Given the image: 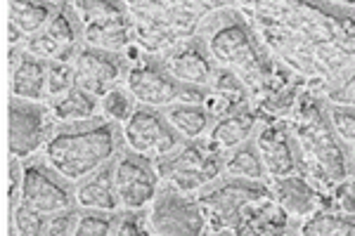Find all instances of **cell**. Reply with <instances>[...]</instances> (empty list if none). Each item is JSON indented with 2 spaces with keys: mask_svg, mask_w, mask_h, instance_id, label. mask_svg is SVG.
Instances as JSON below:
<instances>
[{
  "mask_svg": "<svg viewBox=\"0 0 355 236\" xmlns=\"http://www.w3.org/2000/svg\"><path fill=\"white\" fill-rule=\"evenodd\" d=\"M140 107L135 102V97L130 95V90L125 85H116L114 90L107 92L105 97L100 100V116L110 123H116V125H123L128 123L130 116L135 114V109Z\"/></svg>",
  "mask_w": 355,
  "mask_h": 236,
  "instance_id": "28",
  "label": "cell"
},
{
  "mask_svg": "<svg viewBox=\"0 0 355 236\" xmlns=\"http://www.w3.org/2000/svg\"><path fill=\"white\" fill-rule=\"evenodd\" d=\"M114 184L123 212H145L162 192L157 163L125 147L114 158Z\"/></svg>",
  "mask_w": 355,
  "mask_h": 236,
  "instance_id": "12",
  "label": "cell"
},
{
  "mask_svg": "<svg viewBox=\"0 0 355 236\" xmlns=\"http://www.w3.org/2000/svg\"><path fill=\"white\" fill-rule=\"evenodd\" d=\"M10 64V97L28 102H45L48 97L50 62L33 57L24 48H8Z\"/></svg>",
  "mask_w": 355,
  "mask_h": 236,
  "instance_id": "18",
  "label": "cell"
},
{
  "mask_svg": "<svg viewBox=\"0 0 355 236\" xmlns=\"http://www.w3.org/2000/svg\"><path fill=\"white\" fill-rule=\"evenodd\" d=\"M223 175H225V177H237V180L270 184V177H268L266 165H263L261 154H259V149H256L254 140L244 142L242 147H237V149H232V152L225 154Z\"/></svg>",
  "mask_w": 355,
  "mask_h": 236,
  "instance_id": "26",
  "label": "cell"
},
{
  "mask_svg": "<svg viewBox=\"0 0 355 236\" xmlns=\"http://www.w3.org/2000/svg\"><path fill=\"white\" fill-rule=\"evenodd\" d=\"M154 236H206L209 220L197 194H182L162 184V192L145 210Z\"/></svg>",
  "mask_w": 355,
  "mask_h": 236,
  "instance_id": "9",
  "label": "cell"
},
{
  "mask_svg": "<svg viewBox=\"0 0 355 236\" xmlns=\"http://www.w3.org/2000/svg\"><path fill=\"white\" fill-rule=\"evenodd\" d=\"M209 92L211 95H218V97H227V100H251L244 80L234 71H230V69H220V66H216Z\"/></svg>",
  "mask_w": 355,
  "mask_h": 236,
  "instance_id": "31",
  "label": "cell"
},
{
  "mask_svg": "<svg viewBox=\"0 0 355 236\" xmlns=\"http://www.w3.org/2000/svg\"><path fill=\"white\" fill-rule=\"evenodd\" d=\"M125 55H128L130 64L123 85L130 90V95L140 107L166 111L175 105H204L209 97V90L187 88V85L178 83L159 57L142 55L135 48H130Z\"/></svg>",
  "mask_w": 355,
  "mask_h": 236,
  "instance_id": "5",
  "label": "cell"
},
{
  "mask_svg": "<svg viewBox=\"0 0 355 236\" xmlns=\"http://www.w3.org/2000/svg\"><path fill=\"white\" fill-rule=\"evenodd\" d=\"M50 109H53L57 125H73L100 118V100L90 92L81 90L78 85H73L64 97L50 102Z\"/></svg>",
  "mask_w": 355,
  "mask_h": 236,
  "instance_id": "25",
  "label": "cell"
},
{
  "mask_svg": "<svg viewBox=\"0 0 355 236\" xmlns=\"http://www.w3.org/2000/svg\"><path fill=\"white\" fill-rule=\"evenodd\" d=\"M26 53L41 57L45 62H73L78 50L83 48V21L78 17L73 3H62L53 21L43 33L28 38L24 45Z\"/></svg>",
  "mask_w": 355,
  "mask_h": 236,
  "instance_id": "14",
  "label": "cell"
},
{
  "mask_svg": "<svg viewBox=\"0 0 355 236\" xmlns=\"http://www.w3.org/2000/svg\"><path fill=\"white\" fill-rule=\"evenodd\" d=\"M329 120H331V125H334L336 135H339L351 149H355V109L329 105Z\"/></svg>",
  "mask_w": 355,
  "mask_h": 236,
  "instance_id": "34",
  "label": "cell"
},
{
  "mask_svg": "<svg viewBox=\"0 0 355 236\" xmlns=\"http://www.w3.org/2000/svg\"><path fill=\"white\" fill-rule=\"evenodd\" d=\"M287 120L299 145L301 175L329 199L341 182L355 177V154L336 135L322 92L303 88Z\"/></svg>",
  "mask_w": 355,
  "mask_h": 236,
  "instance_id": "2",
  "label": "cell"
},
{
  "mask_svg": "<svg viewBox=\"0 0 355 236\" xmlns=\"http://www.w3.org/2000/svg\"><path fill=\"white\" fill-rule=\"evenodd\" d=\"M19 206H26L38 215L53 217L71 208H78L76 189L60 172L50 168L45 158L38 154V156L24 161V182H21Z\"/></svg>",
  "mask_w": 355,
  "mask_h": 236,
  "instance_id": "10",
  "label": "cell"
},
{
  "mask_svg": "<svg viewBox=\"0 0 355 236\" xmlns=\"http://www.w3.org/2000/svg\"><path fill=\"white\" fill-rule=\"evenodd\" d=\"M73 189H76V206L81 210L123 212L116 194V184H114V161L102 165L100 170L88 175L78 184H73Z\"/></svg>",
  "mask_w": 355,
  "mask_h": 236,
  "instance_id": "23",
  "label": "cell"
},
{
  "mask_svg": "<svg viewBox=\"0 0 355 236\" xmlns=\"http://www.w3.org/2000/svg\"><path fill=\"white\" fill-rule=\"evenodd\" d=\"M270 55L324 92L355 64V3H239Z\"/></svg>",
  "mask_w": 355,
  "mask_h": 236,
  "instance_id": "1",
  "label": "cell"
},
{
  "mask_svg": "<svg viewBox=\"0 0 355 236\" xmlns=\"http://www.w3.org/2000/svg\"><path fill=\"white\" fill-rule=\"evenodd\" d=\"M76 220H78V208H71L67 212H60V215L48 217L43 236H73Z\"/></svg>",
  "mask_w": 355,
  "mask_h": 236,
  "instance_id": "37",
  "label": "cell"
},
{
  "mask_svg": "<svg viewBox=\"0 0 355 236\" xmlns=\"http://www.w3.org/2000/svg\"><path fill=\"white\" fill-rule=\"evenodd\" d=\"M57 120L48 102H28L10 97L8 105V135L10 154L15 158L28 161L43 152L53 137Z\"/></svg>",
  "mask_w": 355,
  "mask_h": 236,
  "instance_id": "11",
  "label": "cell"
},
{
  "mask_svg": "<svg viewBox=\"0 0 355 236\" xmlns=\"http://www.w3.org/2000/svg\"><path fill=\"white\" fill-rule=\"evenodd\" d=\"M211 3H128L133 19V48L142 55L166 53L199 33Z\"/></svg>",
  "mask_w": 355,
  "mask_h": 236,
  "instance_id": "4",
  "label": "cell"
},
{
  "mask_svg": "<svg viewBox=\"0 0 355 236\" xmlns=\"http://www.w3.org/2000/svg\"><path fill=\"white\" fill-rule=\"evenodd\" d=\"M299 224L275 203V199H263L244 210L242 220L232 229V236H296Z\"/></svg>",
  "mask_w": 355,
  "mask_h": 236,
  "instance_id": "22",
  "label": "cell"
},
{
  "mask_svg": "<svg viewBox=\"0 0 355 236\" xmlns=\"http://www.w3.org/2000/svg\"><path fill=\"white\" fill-rule=\"evenodd\" d=\"M128 55L121 53H107V50H97L83 45L78 50L76 60H73V76L76 85L97 100L114 90L116 85H123L125 73H128Z\"/></svg>",
  "mask_w": 355,
  "mask_h": 236,
  "instance_id": "16",
  "label": "cell"
},
{
  "mask_svg": "<svg viewBox=\"0 0 355 236\" xmlns=\"http://www.w3.org/2000/svg\"><path fill=\"white\" fill-rule=\"evenodd\" d=\"M73 85H76L73 62H50V66H48V97H45V102L50 105V102L64 97Z\"/></svg>",
  "mask_w": 355,
  "mask_h": 236,
  "instance_id": "30",
  "label": "cell"
},
{
  "mask_svg": "<svg viewBox=\"0 0 355 236\" xmlns=\"http://www.w3.org/2000/svg\"><path fill=\"white\" fill-rule=\"evenodd\" d=\"M329 208H334L339 212H346V215H355V177L341 182L339 187L331 192Z\"/></svg>",
  "mask_w": 355,
  "mask_h": 236,
  "instance_id": "35",
  "label": "cell"
},
{
  "mask_svg": "<svg viewBox=\"0 0 355 236\" xmlns=\"http://www.w3.org/2000/svg\"><path fill=\"white\" fill-rule=\"evenodd\" d=\"M261 120L263 116L254 107V102H244V105L230 109V111H225L214 120V128L206 135V142L216 152L227 154L232 149L242 147L244 142L254 140Z\"/></svg>",
  "mask_w": 355,
  "mask_h": 236,
  "instance_id": "20",
  "label": "cell"
},
{
  "mask_svg": "<svg viewBox=\"0 0 355 236\" xmlns=\"http://www.w3.org/2000/svg\"><path fill=\"white\" fill-rule=\"evenodd\" d=\"M270 197V184L237 180V177L225 175L197 194L206 212V220H209V232H232L251 203Z\"/></svg>",
  "mask_w": 355,
  "mask_h": 236,
  "instance_id": "7",
  "label": "cell"
},
{
  "mask_svg": "<svg viewBox=\"0 0 355 236\" xmlns=\"http://www.w3.org/2000/svg\"><path fill=\"white\" fill-rule=\"evenodd\" d=\"M322 97L329 105L355 109V64L348 69V71H343L334 83H329L327 88H324Z\"/></svg>",
  "mask_w": 355,
  "mask_h": 236,
  "instance_id": "32",
  "label": "cell"
},
{
  "mask_svg": "<svg viewBox=\"0 0 355 236\" xmlns=\"http://www.w3.org/2000/svg\"><path fill=\"white\" fill-rule=\"evenodd\" d=\"M83 21V45L125 55L133 48V19L128 3H73Z\"/></svg>",
  "mask_w": 355,
  "mask_h": 236,
  "instance_id": "8",
  "label": "cell"
},
{
  "mask_svg": "<svg viewBox=\"0 0 355 236\" xmlns=\"http://www.w3.org/2000/svg\"><path fill=\"white\" fill-rule=\"evenodd\" d=\"M296 236H355V215L324 208L303 220Z\"/></svg>",
  "mask_w": 355,
  "mask_h": 236,
  "instance_id": "27",
  "label": "cell"
},
{
  "mask_svg": "<svg viewBox=\"0 0 355 236\" xmlns=\"http://www.w3.org/2000/svg\"><path fill=\"white\" fill-rule=\"evenodd\" d=\"M10 224L17 229L19 236H43L48 217L38 215V212H33L31 208H26V206H17V210L12 212V217H10Z\"/></svg>",
  "mask_w": 355,
  "mask_h": 236,
  "instance_id": "33",
  "label": "cell"
},
{
  "mask_svg": "<svg viewBox=\"0 0 355 236\" xmlns=\"http://www.w3.org/2000/svg\"><path fill=\"white\" fill-rule=\"evenodd\" d=\"M123 147L150 161H162L173 154L182 145V137L178 135L173 125L168 123L162 109L137 107L128 123L121 128Z\"/></svg>",
  "mask_w": 355,
  "mask_h": 236,
  "instance_id": "13",
  "label": "cell"
},
{
  "mask_svg": "<svg viewBox=\"0 0 355 236\" xmlns=\"http://www.w3.org/2000/svg\"><path fill=\"white\" fill-rule=\"evenodd\" d=\"M254 142L270 182L301 175L299 145H296V137L287 118H263L254 135Z\"/></svg>",
  "mask_w": 355,
  "mask_h": 236,
  "instance_id": "15",
  "label": "cell"
},
{
  "mask_svg": "<svg viewBox=\"0 0 355 236\" xmlns=\"http://www.w3.org/2000/svg\"><path fill=\"white\" fill-rule=\"evenodd\" d=\"M159 60L164 62L171 76L178 83L187 85V88L209 90L211 78L216 73V64L211 60L209 50H206V43L199 38V33L190 40H182L180 45H175L171 53H166Z\"/></svg>",
  "mask_w": 355,
  "mask_h": 236,
  "instance_id": "17",
  "label": "cell"
},
{
  "mask_svg": "<svg viewBox=\"0 0 355 236\" xmlns=\"http://www.w3.org/2000/svg\"><path fill=\"white\" fill-rule=\"evenodd\" d=\"M121 212H100V210H81L73 236H116Z\"/></svg>",
  "mask_w": 355,
  "mask_h": 236,
  "instance_id": "29",
  "label": "cell"
},
{
  "mask_svg": "<svg viewBox=\"0 0 355 236\" xmlns=\"http://www.w3.org/2000/svg\"><path fill=\"white\" fill-rule=\"evenodd\" d=\"M166 118L173 125L178 135L185 142L206 140V135L214 128V114L204 105H175L166 109Z\"/></svg>",
  "mask_w": 355,
  "mask_h": 236,
  "instance_id": "24",
  "label": "cell"
},
{
  "mask_svg": "<svg viewBox=\"0 0 355 236\" xmlns=\"http://www.w3.org/2000/svg\"><path fill=\"white\" fill-rule=\"evenodd\" d=\"M223 165H225V154L211 149L206 140L182 142L173 154L157 161L162 184L182 194H199L209 184L220 180Z\"/></svg>",
  "mask_w": 355,
  "mask_h": 236,
  "instance_id": "6",
  "label": "cell"
},
{
  "mask_svg": "<svg viewBox=\"0 0 355 236\" xmlns=\"http://www.w3.org/2000/svg\"><path fill=\"white\" fill-rule=\"evenodd\" d=\"M116 236H154L145 212H121Z\"/></svg>",
  "mask_w": 355,
  "mask_h": 236,
  "instance_id": "36",
  "label": "cell"
},
{
  "mask_svg": "<svg viewBox=\"0 0 355 236\" xmlns=\"http://www.w3.org/2000/svg\"><path fill=\"white\" fill-rule=\"evenodd\" d=\"M353 154H355V149H353Z\"/></svg>",
  "mask_w": 355,
  "mask_h": 236,
  "instance_id": "38",
  "label": "cell"
},
{
  "mask_svg": "<svg viewBox=\"0 0 355 236\" xmlns=\"http://www.w3.org/2000/svg\"><path fill=\"white\" fill-rule=\"evenodd\" d=\"M62 3L17 0L8 3V48H19L28 38L45 31Z\"/></svg>",
  "mask_w": 355,
  "mask_h": 236,
  "instance_id": "21",
  "label": "cell"
},
{
  "mask_svg": "<svg viewBox=\"0 0 355 236\" xmlns=\"http://www.w3.org/2000/svg\"><path fill=\"white\" fill-rule=\"evenodd\" d=\"M121 149V125L100 116L73 125H57L41 156L67 182L78 184L102 165L112 163Z\"/></svg>",
  "mask_w": 355,
  "mask_h": 236,
  "instance_id": "3",
  "label": "cell"
},
{
  "mask_svg": "<svg viewBox=\"0 0 355 236\" xmlns=\"http://www.w3.org/2000/svg\"><path fill=\"white\" fill-rule=\"evenodd\" d=\"M270 192L275 203L279 206L296 224L308 220L315 212L329 208V199L315 187L313 182H308L303 175H291L282 177V180L270 182Z\"/></svg>",
  "mask_w": 355,
  "mask_h": 236,
  "instance_id": "19",
  "label": "cell"
}]
</instances>
